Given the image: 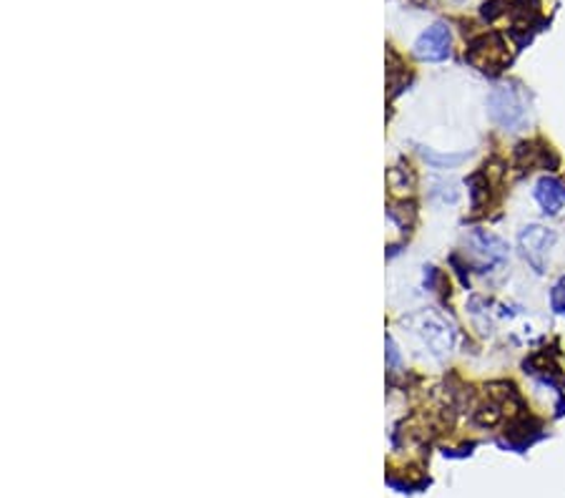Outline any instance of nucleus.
Returning a JSON list of instances; mask_svg holds the SVG:
<instances>
[{
  "label": "nucleus",
  "mask_w": 565,
  "mask_h": 498,
  "mask_svg": "<svg viewBox=\"0 0 565 498\" xmlns=\"http://www.w3.org/2000/svg\"><path fill=\"white\" fill-rule=\"evenodd\" d=\"M535 199H537V204L543 206L545 214H558L565 204V187L558 179L543 177L535 184Z\"/></svg>",
  "instance_id": "obj_7"
},
{
  "label": "nucleus",
  "mask_w": 565,
  "mask_h": 498,
  "mask_svg": "<svg viewBox=\"0 0 565 498\" xmlns=\"http://www.w3.org/2000/svg\"><path fill=\"white\" fill-rule=\"evenodd\" d=\"M465 61L472 63L482 74L495 76L510 63L508 43L500 33H482L470 41L468 51H465Z\"/></svg>",
  "instance_id": "obj_1"
},
{
  "label": "nucleus",
  "mask_w": 565,
  "mask_h": 498,
  "mask_svg": "<svg viewBox=\"0 0 565 498\" xmlns=\"http://www.w3.org/2000/svg\"><path fill=\"white\" fill-rule=\"evenodd\" d=\"M518 244H521V252L527 265H531L535 272H545L548 255L555 244V232L543 224H531L521 232Z\"/></svg>",
  "instance_id": "obj_3"
},
{
  "label": "nucleus",
  "mask_w": 565,
  "mask_h": 498,
  "mask_svg": "<svg viewBox=\"0 0 565 498\" xmlns=\"http://www.w3.org/2000/svg\"><path fill=\"white\" fill-rule=\"evenodd\" d=\"M551 307H553V312L565 315V277L561 279L558 285L553 287V293H551Z\"/></svg>",
  "instance_id": "obj_8"
},
{
  "label": "nucleus",
  "mask_w": 565,
  "mask_h": 498,
  "mask_svg": "<svg viewBox=\"0 0 565 498\" xmlns=\"http://www.w3.org/2000/svg\"><path fill=\"white\" fill-rule=\"evenodd\" d=\"M468 242H470L472 255L480 259L482 267L503 265V262L508 259V244L500 240V237H495V234L476 230V232L470 234Z\"/></svg>",
  "instance_id": "obj_6"
},
{
  "label": "nucleus",
  "mask_w": 565,
  "mask_h": 498,
  "mask_svg": "<svg viewBox=\"0 0 565 498\" xmlns=\"http://www.w3.org/2000/svg\"><path fill=\"white\" fill-rule=\"evenodd\" d=\"M417 322V330H420V335H423V340H425V346L430 348L435 356H445V352H450V348H452V328L448 322L443 320L440 315H420V317H415Z\"/></svg>",
  "instance_id": "obj_5"
},
{
  "label": "nucleus",
  "mask_w": 565,
  "mask_h": 498,
  "mask_svg": "<svg viewBox=\"0 0 565 498\" xmlns=\"http://www.w3.org/2000/svg\"><path fill=\"white\" fill-rule=\"evenodd\" d=\"M450 45H452V35H450L448 25L435 23L420 35V39L415 41V53H417V59L437 63V61H445L450 56Z\"/></svg>",
  "instance_id": "obj_4"
},
{
  "label": "nucleus",
  "mask_w": 565,
  "mask_h": 498,
  "mask_svg": "<svg viewBox=\"0 0 565 498\" xmlns=\"http://www.w3.org/2000/svg\"><path fill=\"white\" fill-rule=\"evenodd\" d=\"M488 114L498 126L515 131L527 119L525 94L515 86H498L488 98Z\"/></svg>",
  "instance_id": "obj_2"
}]
</instances>
